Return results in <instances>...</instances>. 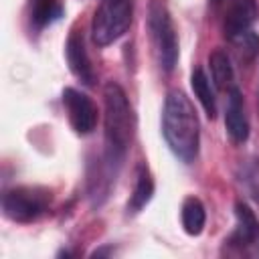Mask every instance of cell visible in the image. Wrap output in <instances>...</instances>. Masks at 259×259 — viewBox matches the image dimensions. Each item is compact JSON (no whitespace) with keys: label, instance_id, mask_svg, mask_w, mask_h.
<instances>
[{"label":"cell","instance_id":"obj_1","mask_svg":"<svg viewBox=\"0 0 259 259\" xmlns=\"http://www.w3.org/2000/svg\"><path fill=\"white\" fill-rule=\"evenodd\" d=\"M162 136L170 152L184 164L198 156L200 125L194 105L182 91H168L162 109Z\"/></svg>","mask_w":259,"mask_h":259},{"label":"cell","instance_id":"obj_2","mask_svg":"<svg viewBox=\"0 0 259 259\" xmlns=\"http://www.w3.org/2000/svg\"><path fill=\"white\" fill-rule=\"evenodd\" d=\"M103 125H105V156L107 162H119L134 136V113L125 91L119 83L109 81L103 87Z\"/></svg>","mask_w":259,"mask_h":259},{"label":"cell","instance_id":"obj_3","mask_svg":"<svg viewBox=\"0 0 259 259\" xmlns=\"http://www.w3.org/2000/svg\"><path fill=\"white\" fill-rule=\"evenodd\" d=\"M132 0H101L91 20V36L97 47H107L123 36L132 24Z\"/></svg>","mask_w":259,"mask_h":259},{"label":"cell","instance_id":"obj_4","mask_svg":"<svg viewBox=\"0 0 259 259\" xmlns=\"http://www.w3.org/2000/svg\"><path fill=\"white\" fill-rule=\"evenodd\" d=\"M148 28L160 67L170 73L178 63V38L172 16L162 0H152L148 10Z\"/></svg>","mask_w":259,"mask_h":259},{"label":"cell","instance_id":"obj_5","mask_svg":"<svg viewBox=\"0 0 259 259\" xmlns=\"http://www.w3.org/2000/svg\"><path fill=\"white\" fill-rule=\"evenodd\" d=\"M51 204V192L38 186H14L2 194V212L14 223L36 221Z\"/></svg>","mask_w":259,"mask_h":259},{"label":"cell","instance_id":"obj_6","mask_svg":"<svg viewBox=\"0 0 259 259\" xmlns=\"http://www.w3.org/2000/svg\"><path fill=\"white\" fill-rule=\"evenodd\" d=\"M63 105H65L71 127L79 136H87L95 130V125H97V107H95V103L91 101L89 95H85L83 91H79L75 87H67L63 91Z\"/></svg>","mask_w":259,"mask_h":259},{"label":"cell","instance_id":"obj_7","mask_svg":"<svg viewBox=\"0 0 259 259\" xmlns=\"http://www.w3.org/2000/svg\"><path fill=\"white\" fill-rule=\"evenodd\" d=\"M259 16V8L255 0H229L225 16H223V32L231 40L247 30H251L253 22Z\"/></svg>","mask_w":259,"mask_h":259},{"label":"cell","instance_id":"obj_8","mask_svg":"<svg viewBox=\"0 0 259 259\" xmlns=\"http://www.w3.org/2000/svg\"><path fill=\"white\" fill-rule=\"evenodd\" d=\"M225 127L229 138L235 144H243L249 138V119L245 111V99L239 87H229L227 91V107H225Z\"/></svg>","mask_w":259,"mask_h":259},{"label":"cell","instance_id":"obj_9","mask_svg":"<svg viewBox=\"0 0 259 259\" xmlns=\"http://www.w3.org/2000/svg\"><path fill=\"white\" fill-rule=\"evenodd\" d=\"M65 55H67V63L71 73L85 85H93L95 83V69L91 65V59L87 55L85 49V40L83 34L79 30H73L65 42Z\"/></svg>","mask_w":259,"mask_h":259},{"label":"cell","instance_id":"obj_10","mask_svg":"<svg viewBox=\"0 0 259 259\" xmlns=\"http://www.w3.org/2000/svg\"><path fill=\"white\" fill-rule=\"evenodd\" d=\"M235 219H237V225L229 237V243L235 247H249V245L257 243L259 241V221L247 202L239 200L235 204Z\"/></svg>","mask_w":259,"mask_h":259},{"label":"cell","instance_id":"obj_11","mask_svg":"<svg viewBox=\"0 0 259 259\" xmlns=\"http://www.w3.org/2000/svg\"><path fill=\"white\" fill-rule=\"evenodd\" d=\"M152 194H154V178H152L150 168L142 162L136 170V184H134L132 196H130L127 206H125L127 214H138L152 200Z\"/></svg>","mask_w":259,"mask_h":259},{"label":"cell","instance_id":"obj_12","mask_svg":"<svg viewBox=\"0 0 259 259\" xmlns=\"http://www.w3.org/2000/svg\"><path fill=\"white\" fill-rule=\"evenodd\" d=\"M180 219H182V227L190 237H196L202 233L204 223H206V212H204V204L194 198L188 196L182 202V210H180Z\"/></svg>","mask_w":259,"mask_h":259},{"label":"cell","instance_id":"obj_13","mask_svg":"<svg viewBox=\"0 0 259 259\" xmlns=\"http://www.w3.org/2000/svg\"><path fill=\"white\" fill-rule=\"evenodd\" d=\"M190 87H192L194 95L198 97L200 105L204 107L206 115L212 119L217 115V99H214V91L210 87V81H208L206 73L200 67L192 69V73H190Z\"/></svg>","mask_w":259,"mask_h":259},{"label":"cell","instance_id":"obj_14","mask_svg":"<svg viewBox=\"0 0 259 259\" xmlns=\"http://www.w3.org/2000/svg\"><path fill=\"white\" fill-rule=\"evenodd\" d=\"M208 65H210V77H212V83L217 85V89L229 91V87H233V65H231L229 55L225 51L217 49L210 53Z\"/></svg>","mask_w":259,"mask_h":259},{"label":"cell","instance_id":"obj_15","mask_svg":"<svg viewBox=\"0 0 259 259\" xmlns=\"http://www.w3.org/2000/svg\"><path fill=\"white\" fill-rule=\"evenodd\" d=\"M63 6L59 0H30V22L34 28H45L51 22L59 20Z\"/></svg>","mask_w":259,"mask_h":259},{"label":"cell","instance_id":"obj_16","mask_svg":"<svg viewBox=\"0 0 259 259\" xmlns=\"http://www.w3.org/2000/svg\"><path fill=\"white\" fill-rule=\"evenodd\" d=\"M237 178H239V184L243 186V190L249 194V198H253L259 204V160L249 158V160L241 162V166L237 170Z\"/></svg>","mask_w":259,"mask_h":259},{"label":"cell","instance_id":"obj_17","mask_svg":"<svg viewBox=\"0 0 259 259\" xmlns=\"http://www.w3.org/2000/svg\"><path fill=\"white\" fill-rule=\"evenodd\" d=\"M231 42L235 45V51H237L239 59L245 61V63H251L259 55V36L253 30H247V32L231 38Z\"/></svg>","mask_w":259,"mask_h":259},{"label":"cell","instance_id":"obj_18","mask_svg":"<svg viewBox=\"0 0 259 259\" xmlns=\"http://www.w3.org/2000/svg\"><path fill=\"white\" fill-rule=\"evenodd\" d=\"M113 253V247H103V249H97L91 253V257H103V255H111Z\"/></svg>","mask_w":259,"mask_h":259}]
</instances>
